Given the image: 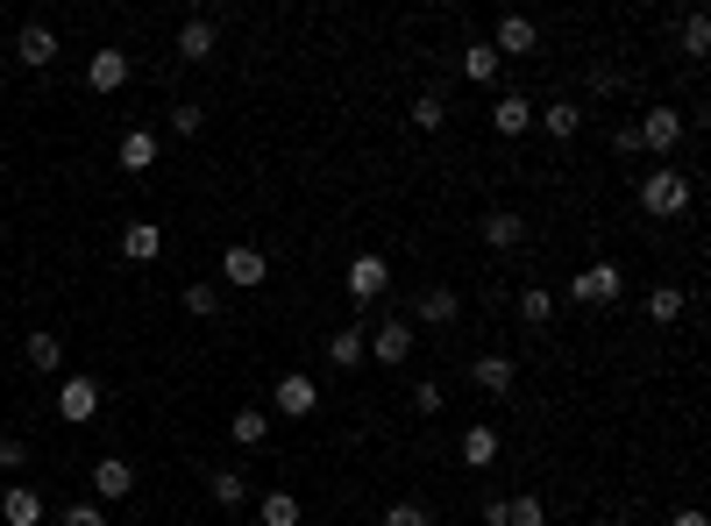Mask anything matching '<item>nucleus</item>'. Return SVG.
<instances>
[{
    "label": "nucleus",
    "mask_w": 711,
    "mask_h": 526,
    "mask_svg": "<svg viewBox=\"0 0 711 526\" xmlns=\"http://www.w3.org/2000/svg\"><path fill=\"white\" fill-rule=\"evenodd\" d=\"M384 292H392V264H384V256H356V264H348V299L378 306Z\"/></svg>",
    "instance_id": "4"
},
{
    "label": "nucleus",
    "mask_w": 711,
    "mask_h": 526,
    "mask_svg": "<svg viewBox=\"0 0 711 526\" xmlns=\"http://www.w3.org/2000/svg\"><path fill=\"white\" fill-rule=\"evenodd\" d=\"M271 406L285 413V420H306V413L320 406V384L306 370H285V377H278V391H271Z\"/></svg>",
    "instance_id": "6"
},
{
    "label": "nucleus",
    "mask_w": 711,
    "mask_h": 526,
    "mask_svg": "<svg viewBox=\"0 0 711 526\" xmlns=\"http://www.w3.org/2000/svg\"><path fill=\"white\" fill-rule=\"evenodd\" d=\"M534 121H541L555 143H569L576 129H584V107H576V100H555V107H534Z\"/></svg>",
    "instance_id": "20"
},
{
    "label": "nucleus",
    "mask_w": 711,
    "mask_h": 526,
    "mask_svg": "<svg viewBox=\"0 0 711 526\" xmlns=\"http://www.w3.org/2000/svg\"><path fill=\"white\" fill-rule=\"evenodd\" d=\"M179 58H185V64H207V58H213V22H207V15H193V22L179 29Z\"/></svg>",
    "instance_id": "21"
},
{
    "label": "nucleus",
    "mask_w": 711,
    "mask_h": 526,
    "mask_svg": "<svg viewBox=\"0 0 711 526\" xmlns=\"http://www.w3.org/2000/svg\"><path fill=\"white\" fill-rule=\"evenodd\" d=\"M221 278L228 285H263V278H271V256H263L257 242H235V249L221 256Z\"/></svg>",
    "instance_id": "7"
},
{
    "label": "nucleus",
    "mask_w": 711,
    "mask_h": 526,
    "mask_svg": "<svg viewBox=\"0 0 711 526\" xmlns=\"http://www.w3.org/2000/svg\"><path fill=\"white\" fill-rule=\"evenodd\" d=\"M413 413H420V420H434V413H441V384H434V377L413 384Z\"/></svg>",
    "instance_id": "37"
},
{
    "label": "nucleus",
    "mask_w": 711,
    "mask_h": 526,
    "mask_svg": "<svg viewBox=\"0 0 711 526\" xmlns=\"http://www.w3.org/2000/svg\"><path fill=\"white\" fill-rule=\"evenodd\" d=\"M441 121H449V100H441V93H420V100H413V129H420V136H434Z\"/></svg>",
    "instance_id": "31"
},
{
    "label": "nucleus",
    "mask_w": 711,
    "mask_h": 526,
    "mask_svg": "<svg viewBox=\"0 0 711 526\" xmlns=\"http://www.w3.org/2000/svg\"><path fill=\"white\" fill-rule=\"evenodd\" d=\"M22 356H29V370H64V342H58V334H44V328H36L29 334V342H22Z\"/></svg>",
    "instance_id": "23"
},
{
    "label": "nucleus",
    "mask_w": 711,
    "mask_h": 526,
    "mask_svg": "<svg viewBox=\"0 0 711 526\" xmlns=\"http://www.w3.org/2000/svg\"><path fill=\"white\" fill-rule=\"evenodd\" d=\"M207 491H213V505H228V512H235V505L249 498V484H243V469H213V477H207Z\"/></svg>",
    "instance_id": "28"
},
{
    "label": "nucleus",
    "mask_w": 711,
    "mask_h": 526,
    "mask_svg": "<svg viewBox=\"0 0 711 526\" xmlns=\"http://www.w3.org/2000/svg\"><path fill=\"white\" fill-rule=\"evenodd\" d=\"M58 413L72 427H86L93 413H100V384H93V377H64V384H58Z\"/></svg>",
    "instance_id": "10"
},
{
    "label": "nucleus",
    "mask_w": 711,
    "mask_h": 526,
    "mask_svg": "<svg viewBox=\"0 0 711 526\" xmlns=\"http://www.w3.org/2000/svg\"><path fill=\"white\" fill-rule=\"evenodd\" d=\"M328 363H334V370H356V363H364V328H356V320L328 334Z\"/></svg>",
    "instance_id": "22"
},
{
    "label": "nucleus",
    "mask_w": 711,
    "mask_h": 526,
    "mask_svg": "<svg viewBox=\"0 0 711 526\" xmlns=\"http://www.w3.org/2000/svg\"><path fill=\"white\" fill-rule=\"evenodd\" d=\"M22 463H29V441L8 435V441H0V469H22Z\"/></svg>",
    "instance_id": "39"
},
{
    "label": "nucleus",
    "mask_w": 711,
    "mask_h": 526,
    "mask_svg": "<svg viewBox=\"0 0 711 526\" xmlns=\"http://www.w3.org/2000/svg\"><path fill=\"white\" fill-rule=\"evenodd\" d=\"M513 356H477V363H469V384H477V391H491V399H505V391H513Z\"/></svg>",
    "instance_id": "13"
},
{
    "label": "nucleus",
    "mask_w": 711,
    "mask_h": 526,
    "mask_svg": "<svg viewBox=\"0 0 711 526\" xmlns=\"http://www.w3.org/2000/svg\"><path fill=\"white\" fill-rule=\"evenodd\" d=\"M683 50H690V58H704V50H711V22L704 15H683Z\"/></svg>",
    "instance_id": "35"
},
{
    "label": "nucleus",
    "mask_w": 711,
    "mask_h": 526,
    "mask_svg": "<svg viewBox=\"0 0 711 526\" xmlns=\"http://www.w3.org/2000/svg\"><path fill=\"white\" fill-rule=\"evenodd\" d=\"M669 526H711V519H704V512H676V519H669Z\"/></svg>",
    "instance_id": "43"
},
{
    "label": "nucleus",
    "mask_w": 711,
    "mask_h": 526,
    "mask_svg": "<svg viewBox=\"0 0 711 526\" xmlns=\"http://www.w3.org/2000/svg\"><path fill=\"white\" fill-rule=\"evenodd\" d=\"M455 314H463V299H455L449 285H434V292H420V299H413V320H427V328H449Z\"/></svg>",
    "instance_id": "17"
},
{
    "label": "nucleus",
    "mask_w": 711,
    "mask_h": 526,
    "mask_svg": "<svg viewBox=\"0 0 711 526\" xmlns=\"http://www.w3.org/2000/svg\"><path fill=\"white\" fill-rule=\"evenodd\" d=\"M620 292H626L620 264H584V271L569 278V299L576 306H620Z\"/></svg>",
    "instance_id": "3"
},
{
    "label": "nucleus",
    "mask_w": 711,
    "mask_h": 526,
    "mask_svg": "<svg viewBox=\"0 0 711 526\" xmlns=\"http://www.w3.org/2000/svg\"><path fill=\"white\" fill-rule=\"evenodd\" d=\"M257 526H299V498L292 491H263L257 498Z\"/></svg>",
    "instance_id": "24"
},
{
    "label": "nucleus",
    "mask_w": 711,
    "mask_h": 526,
    "mask_svg": "<svg viewBox=\"0 0 711 526\" xmlns=\"http://www.w3.org/2000/svg\"><path fill=\"white\" fill-rule=\"evenodd\" d=\"M128 72H136V64H128V50H93V58H86V86H93V93H122Z\"/></svg>",
    "instance_id": "9"
},
{
    "label": "nucleus",
    "mask_w": 711,
    "mask_h": 526,
    "mask_svg": "<svg viewBox=\"0 0 711 526\" xmlns=\"http://www.w3.org/2000/svg\"><path fill=\"white\" fill-rule=\"evenodd\" d=\"M477 512H485V526H505V498H499V491H491V498H485Z\"/></svg>",
    "instance_id": "42"
},
{
    "label": "nucleus",
    "mask_w": 711,
    "mask_h": 526,
    "mask_svg": "<svg viewBox=\"0 0 711 526\" xmlns=\"http://www.w3.org/2000/svg\"><path fill=\"white\" fill-rule=\"evenodd\" d=\"M505 526H548V505L534 491H519V498H505Z\"/></svg>",
    "instance_id": "30"
},
{
    "label": "nucleus",
    "mask_w": 711,
    "mask_h": 526,
    "mask_svg": "<svg viewBox=\"0 0 711 526\" xmlns=\"http://www.w3.org/2000/svg\"><path fill=\"white\" fill-rule=\"evenodd\" d=\"M228 435L243 441V449H263V435H271V413H263V406H243L235 420H228Z\"/></svg>",
    "instance_id": "25"
},
{
    "label": "nucleus",
    "mask_w": 711,
    "mask_h": 526,
    "mask_svg": "<svg viewBox=\"0 0 711 526\" xmlns=\"http://www.w3.org/2000/svg\"><path fill=\"white\" fill-rule=\"evenodd\" d=\"M157 164V136L150 129H128L122 136V171H150Z\"/></svg>",
    "instance_id": "26"
},
{
    "label": "nucleus",
    "mask_w": 711,
    "mask_h": 526,
    "mask_svg": "<svg viewBox=\"0 0 711 526\" xmlns=\"http://www.w3.org/2000/svg\"><path fill=\"white\" fill-rule=\"evenodd\" d=\"M648 320H662V328H669V320H683V285H654L648 292Z\"/></svg>",
    "instance_id": "32"
},
{
    "label": "nucleus",
    "mask_w": 711,
    "mask_h": 526,
    "mask_svg": "<svg viewBox=\"0 0 711 526\" xmlns=\"http://www.w3.org/2000/svg\"><path fill=\"white\" fill-rule=\"evenodd\" d=\"M58 526H107L100 498H78V505H64V512H58Z\"/></svg>",
    "instance_id": "34"
},
{
    "label": "nucleus",
    "mask_w": 711,
    "mask_h": 526,
    "mask_svg": "<svg viewBox=\"0 0 711 526\" xmlns=\"http://www.w3.org/2000/svg\"><path fill=\"white\" fill-rule=\"evenodd\" d=\"M15 58L29 64V72H50V64H58V36H50L44 22H29V29L15 36Z\"/></svg>",
    "instance_id": "11"
},
{
    "label": "nucleus",
    "mask_w": 711,
    "mask_h": 526,
    "mask_svg": "<svg viewBox=\"0 0 711 526\" xmlns=\"http://www.w3.org/2000/svg\"><path fill=\"white\" fill-rule=\"evenodd\" d=\"M491 129H499V136H527V129H534V100H527V93H499Z\"/></svg>",
    "instance_id": "12"
},
{
    "label": "nucleus",
    "mask_w": 711,
    "mask_h": 526,
    "mask_svg": "<svg viewBox=\"0 0 711 526\" xmlns=\"http://www.w3.org/2000/svg\"><path fill=\"white\" fill-rule=\"evenodd\" d=\"M626 86V72H612V64H598V72H590V93H620Z\"/></svg>",
    "instance_id": "41"
},
{
    "label": "nucleus",
    "mask_w": 711,
    "mask_h": 526,
    "mask_svg": "<svg viewBox=\"0 0 711 526\" xmlns=\"http://www.w3.org/2000/svg\"><path fill=\"white\" fill-rule=\"evenodd\" d=\"M485 242L491 249H519V242H527V221H519L513 207H491L485 213Z\"/></svg>",
    "instance_id": "18"
},
{
    "label": "nucleus",
    "mask_w": 711,
    "mask_h": 526,
    "mask_svg": "<svg viewBox=\"0 0 711 526\" xmlns=\"http://www.w3.org/2000/svg\"><path fill=\"white\" fill-rule=\"evenodd\" d=\"M136 491V463H122V455H100L93 463V498L100 505H114V498H128Z\"/></svg>",
    "instance_id": "8"
},
{
    "label": "nucleus",
    "mask_w": 711,
    "mask_h": 526,
    "mask_svg": "<svg viewBox=\"0 0 711 526\" xmlns=\"http://www.w3.org/2000/svg\"><path fill=\"white\" fill-rule=\"evenodd\" d=\"M157 249H164V228L157 221H128L122 228V256L128 264H157Z\"/></svg>",
    "instance_id": "15"
},
{
    "label": "nucleus",
    "mask_w": 711,
    "mask_h": 526,
    "mask_svg": "<svg viewBox=\"0 0 711 526\" xmlns=\"http://www.w3.org/2000/svg\"><path fill=\"white\" fill-rule=\"evenodd\" d=\"M384 526H434V519H427V505H413V498H406V505L384 512Z\"/></svg>",
    "instance_id": "38"
},
{
    "label": "nucleus",
    "mask_w": 711,
    "mask_h": 526,
    "mask_svg": "<svg viewBox=\"0 0 711 526\" xmlns=\"http://www.w3.org/2000/svg\"><path fill=\"white\" fill-rule=\"evenodd\" d=\"M463 78L491 86V78H499V50H491V44H469V50H463Z\"/></svg>",
    "instance_id": "29"
},
{
    "label": "nucleus",
    "mask_w": 711,
    "mask_h": 526,
    "mask_svg": "<svg viewBox=\"0 0 711 526\" xmlns=\"http://www.w3.org/2000/svg\"><path fill=\"white\" fill-rule=\"evenodd\" d=\"M185 314H193V320H213V314H221V292H213V285H185Z\"/></svg>",
    "instance_id": "33"
},
{
    "label": "nucleus",
    "mask_w": 711,
    "mask_h": 526,
    "mask_svg": "<svg viewBox=\"0 0 711 526\" xmlns=\"http://www.w3.org/2000/svg\"><path fill=\"white\" fill-rule=\"evenodd\" d=\"M612 150H620V157H640V129H634V121H626V129H612Z\"/></svg>",
    "instance_id": "40"
},
{
    "label": "nucleus",
    "mask_w": 711,
    "mask_h": 526,
    "mask_svg": "<svg viewBox=\"0 0 711 526\" xmlns=\"http://www.w3.org/2000/svg\"><path fill=\"white\" fill-rule=\"evenodd\" d=\"M590 526H620V519H590Z\"/></svg>",
    "instance_id": "44"
},
{
    "label": "nucleus",
    "mask_w": 711,
    "mask_h": 526,
    "mask_svg": "<svg viewBox=\"0 0 711 526\" xmlns=\"http://www.w3.org/2000/svg\"><path fill=\"white\" fill-rule=\"evenodd\" d=\"M0 519H8V526H44V498H36L29 484H8V498H0Z\"/></svg>",
    "instance_id": "16"
},
{
    "label": "nucleus",
    "mask_w": 711,
    "mask_h": 526,
    "mask_svg": "<svg viewBox=\"0 0 711 526\" xmlns=\"http://www.w3.org/2000/svg\"><path fill=\"white\" fill-rule=\"evenodd\" d=\"M519 320H527V328H548V320H555V292L527 285V292H519Z\"/></svg>",
    "instance_id": "27"
},
{
    "label": "nucleus",
    "mask_w": 711,
    "mask_h": 526,
    "mask_svg": "<svg viewBox=\"0 0 711 526\" xmlns=\"http://www.w3.org/2000/svg\"><path fill=\"white\" fill-rule=\"evenodd\" d=\"M420 348V334H413V320H378V328H364V356H378L384 370H399V363Z\"/></svg>",
    "instance_id": "2"
},
{
    "label": "nucleus",
    "mask_w": 711,
    "mask_h": 526,
    "mask_svg": "<svg viewBox=\"0 0 711 526\" xmlns=\"http://www.w3.org/2000/svg\"><path fill=\"white\" fill-rule=\"evenodd\" d=\"M534 44H541V29H534L527 15H499V44H491V50H505V58H527Z\"/></svg>",
    "instance_id": "19"
},
{
    "label": "nucleus",
    "mask_w": 711,
    "mask_h": 526,
    "mask_svg": "<svg viewBox=\"0 0 711 526\" xmlns=\"http://www.w3.org/2000/svg\"><path fill=\"white\" fill-rule=\"evenodd\" d=\"M491 463H499V427L491 420L463 427V469H491Z\"/></svg>",
    "instance_id": "14"
},
{
    "label": "nucleus",
    "mask_w": 711,
    "mask_h": 526,
    "mask_svg": "<svg viewBox=\"0 0 711 526\" xmlns=\"http://www.w3.org/2000/svg\"><path fill=\"white\" fill-rule=\"evenodd\" d=\"M199 121H207V107H199V100H179V107H171V129H179V136H199Z\"/></svg>",
    "instance_id": "36"
},
{
    "label": "nucleus",
    "mask_w": 711,
    "mask_h": 526,
    "mask_svg": "<svg viewBox=\"0 0 711 526\" xmlns=\"http://www.w3.org/2000/svg\"><path fill=\"white\" fill-rule=\"evenodd\" d=\"M634 129H640V150H662V157H669V150L683 143V129H690V121H683L676 107H648V114H640Z\"/></svg>",
    "instance_id": "5"
},
{
    "label": "nucleus",
    "mask_w": 711,
    "mask_h": 526,
    "mask_svg": "<svg viewBox=\"0 0 711 526\" xmlns=\"http://www.w3.org/2000/svg\"><path fill=\"white\" fill-rule=\"evenodd\" d=\"M690 199H697V185H690V171H648L640 179V213H654V221H676V213H690Z\"/></svg>",
    "instance_id": "1"
}]
</instances>
